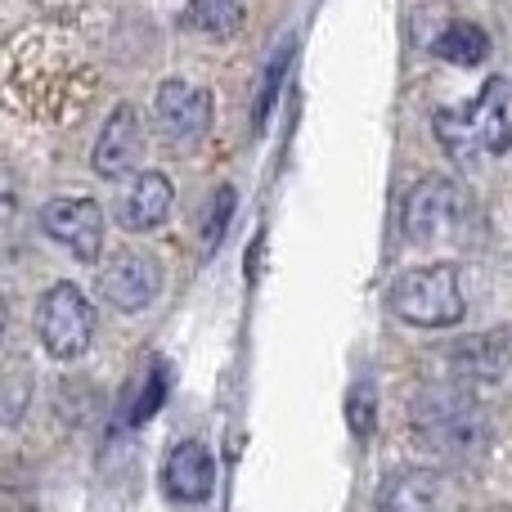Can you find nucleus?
Segmentation results:
<instances>
[{"mask_svg": "<svg viewBox=\"0 0 512 512\" xmlns=\"http://www.w3.org/2000/svg\"><path fill=\"white\" fill-rule=\"evenodd\" d=\"M414 432L432 450L450 454V459H468L486 445V409L468 396L463 382L427 387L414 405Z\"/></svg>", "mask_w": 512, "mask_h": 512, "instance_id": "nucleus-1", "label": "nucleus"}, {"mask_svg": "<svg viewBox=\"0 0 512 512\" xmlns=\"http://www.w3.org/2000/svg\"><path fill=\"white\" fill-rule=\"evenodd\" d=\"M391 310L418 328H454L463 319V288L454 265H418L391 288Z\"/></svg>", "mask_w": 512, "mask_h": 512, "instance_id": "nucleus-2", "label": "nucleus"}, {"mask_svg": "<svg viewBox=\"0 0 512 512\" xmlns=\"http://www.w3.org/2000/svg\"><path fill=\"white\" fill-rule=\"evenodd\" d=\"M36 337L50 360H77L95 337V306L77 283H50L36 306Z\"/></svg>", "mask_w": 512, "mask_h": 512, "instance_id": "nucleus-3", "label": "nucleus"}, {"mask_svg": "<svg viewBox=\"0 0 512 512\" xmlns=\"http://www.w3.org/2000/svg\"><path fill=\"white\" fill-rule=\"evenodd\" d=\"M41 230L77 261H99V252H104V207L95 198H50L41 207Z\"/></svg>", "mask_w": 512, "mask_h": 512, "instance_id": "nucleus-4", "label": "nucleus"}, {"mask_svg": "<svg viewBox=\"0 0 512 512\" xmlns=\"http://www.w3.org/2000/svg\"><path fill=\"white\" fill-rule=\"evenodd\" d=\"M162 292V265L149 252L122 248L99 270V297L113 310H144Z\"/></svg>", "mask_w": 512, "mask_h": 512, "instance_id": "nucleus-5", "label": "nucleus"}, {"mask_svg": "<svg viewBox=\"0 0 512 512\" xmlns=\"http://www.w3.org/2000/svg\"><path fill=\"white\" fill-rule=\"evenodd\" d=\"M459 212H463V189L445 176H427L405 194L400 230H405V239L427 243V239H436L450 221H459Z\"/></svg>", "mask_w": 512, "mask_h": 512, "instance_id": "nucleus-6", "label": "nucleus"}, {"mask_svg": "<svg viewBox=\"0 0 512 512\" xmlns=\"http://www.w3.org/2000/svg\"><path fill=\"white\" fill-rule=\"evenodd\" d=\"M171 203H176V194H171V180L162 171H135L122 185V194H117L113 216L122 230L149 234L171 216Z\"/></svg>", "mask_w": 512, "mask_h": 512, "instance_id": "nucleus-7", "label": "nucleus"}, {"mask_svg": "<svg viewBox=\"0 0 512 512\" xmlns=\"http://www.w3.org/2000/svg\"><path fill=\"white\" fill-rule=\"evenodd\" d=\"M512 364V337L508 328H486V333H472L463 342H454L450 351V373L463 387H486L499 382Z\"/></svg>", "mask_w": 512, "mask_h": 512, "instance_id": "nucleus-8", "label": "nucleus"}, {"mask_svg": "<svg viewBox=\"0 0 512 512\" xmlns=\"http://www.w3.org/2000/svg\"><path fill=\"white\" fill-rule=\"evenodd\" d=\"M153 113H158V126L171 140H198L207 131V122H212V95L203 86H194V81L171 77L158 86Z\"/></svg>", "mask_w": 512, "mask_h": 512, "instance_id": "nucleus-9", "label": "nucleus"}, {"mask_svg": "<svg viewBox=\"0 0 512 512\" xmlns=\"http://www.w3.org/2000/svg\"><path fill=\"white\" fill-rule=\"evenodd\" d=\"M216 481V459L203 441H180L171 445L167 463H162V490L180 504H203L212 495Z\"/></svg>", "mask_w": 512, "mask_h": 512, "instance_id": "nucleus-10", "label": "nucleus"}, {"mask_svg": "<svg viewBox=\"0 0 512 512\" xmlns=\"http://www.w3.org/2000/svg\"><path fill=\"white\" fill-rule=\"evenodd\" d=\"M135 153H140V122H135V108L122 104V108H113L108 126L99 131L95 153H90V167H95L99 176L117 180L135 167Z\"/></svg>", "mask_w": 512, "mask_h": 512, "instance_id": "nucleus-11", "label": "nucleus"}, {"mask_svg": "<svg viewBox=\"0 0 512 512\" xmlns=\"http://www.w3.org/2000/svg\"><path fill=\"white\" fill-rule=\"evenodd\" d=\"M378 512H441V477L432 468H396L378 486Z\"/></svg>", "mask_w": 512, "mask_h": 512, "instance_id": "nucleus-12", "label": "nucleus"}, {"mask_svg": "<svg viewBox=\"0 0 512 512\" xmlns=\"http://www.w3.org/2000/svg\"><path fill=\"white\" fill-rule=\"evenodd\" d=\"M468 117L481 135L486 158H504L512 149V104H508V81L495 77L481 86V95L468 104Z\"/></svg>", "mask_w": 512, "mask_h": 512, "instance_id": "nucleus-13", "label": "nucleus"}, {"mask_svg": "<svg viewBox=\"0 0 512 512\" xmlns=\"http://www.w3.org/2000/svg\"><path fill=\"white\" fill-rule=\"evenodd\" d=\"M432 54L445 63H454V68H477V63L490 59V32L481 23L454 18V23H445L441 32L432 36Z\"/></svg>", "mask_w": 512, "mask_h": 512, "instance_id": "nucleus-14", "label": "nucleus"}, {"mask_svg": "<svg viewBox=\"0 0 512 512\" xmlns=\"http://www.w3.org/2000/svg\"><path fill=\"white\" fill-rule=\"evenodd\" d=\"M432 126H436V140L445 144V153H450L459 167H477V162L486 158L481 135H477V126H472L468 108H436Z\"/></svg>", "mask_w": 512, "mask_h": 512, "instance_id": "nucleus-15", "label": "nucleus"}, {"mask_svg": "<svg viewBox=\"0 0 512 512\" xmlns=\"http://www.w3.org/2000/svg\"><path fill=\"white\" fill-rule=\"evenodd\" d=\"M243 23V0H189L180 27L198 36H230Z\"/></svg>", "mask_w": 512, "mask_h": 512, "instance_id": "nucleus-16", "label": "nucleus"}, {"mask_svg": "<svg viewBox=\"0 0 512 512\" xmlns=\"http://www.w3.org/2000/svg\"><path fill=\"white\" fill-rule=\"evenodd\" d=\"M288 63H292V45L279 41V50L270 54V63H265V77H261V90H256V126L270 122L274 104H279V86L283 77H288Z\"/></svg>", "mask_w": 512, "mask_h": 512, "instance_id": "nucleus-17", "label": "nucleus"}, {"mask_svg": "<svg viewBox=\"0 0 512 512\" xmlns=\"http://www.w3.org/2000/svg\"><path fill=\"white\" fill-rule=\"evenodd\" d=\"M171 369H167V360H153V369H149V378H144V391L135 396V409H131V423L140 427V423H149L153 414L162 409V400H167V391H171Z\"/></svg>", "mask_w": 512, "mask_h": 512, "instance_id": "nucleus-18", "label": "nucleus"}, {"mask_svg": "<svg viewBox=\"0 0 512 512\" xmlns=\"http://www.w3.org/2000/svg\"><path fill=\"white\" fill-rule=\"evenodd\" d=\"M234 207H239V194H234V185H221L212 198V207H207V221H203V243L207 248H221L225 230H230L234 221Z\"/></svg>", "mask_w": 512, "mask_h": 512, "instance_id": "nucleus-19", "label": "nucleus"}, {"mask_svg": "<svg viewBox=\"0 0 512 512\" xmlns=\"http://www.w3.org/2000/svg\"><path fill=\"white\" fill-rule=\"evenodd\" d=\"M373 414H378V391H373V382H355L351 396H346V418H351V432L355 436H369L373 432Z\"/></svg>", "mask_w": 512, "mask_h": 512, "instance_id": "nucleus-20", "label": "nucleus"}]
</instances>
